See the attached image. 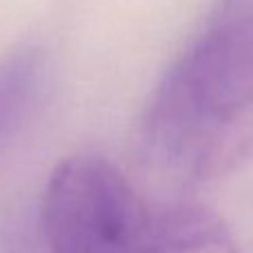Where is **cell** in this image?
<instances>
[{"label":"cell","mask_w":253,"mask_h":253,"mask_svg":"<svg viewBox=\"0 0 253 253\" xmlns=\"http://www.w3.org/2000/svg\"><path fill=\"white\" fill-rule=\"evenodd\" d=\"M153 253H245L222 218L193 202H162Z\"/></svg>","instance_id":"3957f363"},{"label":"cell","mask_w":253,"mask_h":253,"mask_svg":"<svg viewBox=\"0 0 253 253\" xmlns=\"http://www.w3.org/2000/svg\"><path fill=\"white\" fill-rule=\"evenodd\" d=\"M160 220L162 202H149L96 153L65 158L42 196L49 253H153Z\"/></svg>","instance_id":"7a4b0ae2"},{"label":"cell","mask_w":253,"mask_h":253,"mask_svg":"<svg viewBox=\"0 0 253 253\" xmlns=\"http://www.w3.org/2000/svg\"><path fill=\"white\" fill-rule=\"evenodd\" d=\"M144 160L180 182H211L253 158V0H218L140 116Z\"/></svg>","instance_id":"6da1fadb"},{"label":"cell","mask_w":253,"mask_h":253,"mask_svg":"<svg viewBox=\"0 0 253 253\" xmlns=\"http://www.w3.org/2000/svg\"><path fill=\"white\" fill-rule=\"evenodd\" d=\"M47 60L38 47H20L0 60V151L34 109L44 83Z\"/></svg>","instance_id":"277c9868"}]
</instances>
